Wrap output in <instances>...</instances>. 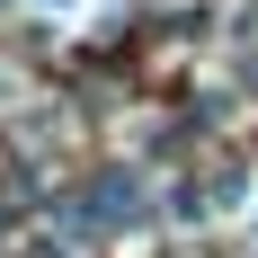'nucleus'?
Segmentation results:
<instances>
[{"mask_svg":"<svg viewBox=\"0 0 258 258\" xmlns=\"http://www.w3.org/2000/svg\"><path fill=\"white\" fill-rule=\"evenodd\" d=\"M45 9H72V0H45Z\"/></svg>","mask_w":258,"mask_h":258,"instance_id":"f03ea898","label":"nucleus"},{"mask_svg":"<svg viewBox=\"0 0 258 258\" xmlns=\"http://www.w3.org/2000/svg\"><path fill=\"white\" fill-rule=\"evenodd\" d=\"M80 223H89V232H134V223H143V178H134V169H107V178L80 196Z\"/></svg>","mask_w":258,"mask_h":258,"instance_id":"f257e3e1","label":"nucleus"}]
</instances>
